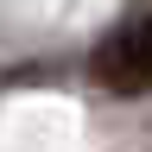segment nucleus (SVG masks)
<instances>
[{"label": "nucleus", "instance_id": "obj_1", "mask_svg": "<svg viewBox=\"0 0 152 152\" xmlns=\"http://www.w3.org/2000/svg\"><path fill=\"white\" fill-rule=\"evenodd\" d=\"M95 76H102L114 95H140V89H152V19L114 32L108 45L95 51Z\"/></svg>", "mask_w": 152, "mask_h": 152}]
</instances>
